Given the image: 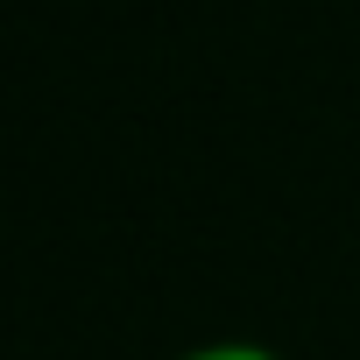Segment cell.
Masks as SVG:
<instances>
[{
  "mask_svg": "<svg viewBox=\"0 0 360 360\" xmlns=\"http://www.w3.org/2000/svg\"><path fill=\"white\" fill-rule=\"evenodd\" d=\"M184 360H276L262 346H205V353H184Z\"/></svg>",
  "mask_w": 360,
  "mask_h": 360,
  "instance_id": "1",
  "label": "cell"
}]
</instances>
